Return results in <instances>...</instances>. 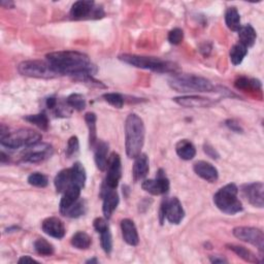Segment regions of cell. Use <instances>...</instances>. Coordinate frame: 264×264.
Wrapping results in <instances>:
<instances>
[{"instance_id":"41","label":"cell","mask_w":264,"mask_h":264,"mask_svg":"<svg viewBox=\"0 0 264 264\" xmlns=\"http://www.w3.org/2000/svg\"><path fill=\"white\" fill-rule=\"evenodd\" d=\"M184 39V31L181 28H175L169 33V41L172 44H180Z\"/></svg>"},{"instance_id":"8","label":"cell","mask_w":264,"mask_h":264,"mask_svg":"<svg viewBox=\"0 0 264 264\" xmlns=\"http://www.w3.org/2000/svg\"><path fill=\"white\" fill-rule=\"evenodd\" d=\"M159 217L161 224H163L165 219L170 223L176 225L180 224L183 221L185 217V210L178 197H172L170 199H164L162 201Z\"/></svg>"},{"instance_id":"27","label":"cell","mask_w":264,"mask_h":264,"mask_svg":"<svg viewBox=\"0 0 264 264\" xmlns=\"http://www.w3.org/2000/svg\"><path fill=\"white\" fill-rule=\"evenodd\" d=\"M226 247L232 251L233 253H235L239 258H242L243 260L249 262V263H260L261 260L258 259V257L250 250H248L247 248L243 247V246H237V245H233V244H229L226 245Z\"/></svg>"},{"instance_id":"48","label":"cell","mask_w":264,"mask_h":264,"mask_svg":"<svg viewBox=\"0 0 264 264\" xmlns=\"http://www.w3.org/2000/svg\"><path fill=\"white\" fill-rule=\"evenodd\" d=\"M19 263H38V261L37 260H35V259H33V258H31L30 256H22L20 259H19V261H18Z\"/></svg>"},{"instance_id":"15","label":"cell","mask_w":264,"mask_h":264,"mask_svg":"<svg viewBox=\"0 0 264 264\" xmlns=\"http://www.w3.org/2000/svg\"><path fill=\"white\" fill-rule=\"evenodd\" d=\"M174 101L181 107L190 108V109H204L210 108L216 103L214 100L206 97L195 96V95H185L174 98Z\"/></svg>"},{"instance_id":"13","label":"cell","mask_w":264,"mask_h":264,"mask_svg":"<svg viewBox=\"0 0 264 264\" xmlns=\"http://www.w3.org/2000/svg\"><path fill=\"white\" fill-rule=\"evenodd\" d=\"M170 180L165 175V172L160 169L157 172L156 178L153 180H145L141 183V188L152 195H162L170 191Z\"/></svg>"},{"instance_id":"31","label":"cell","mask_w":264,"mask_h":264,"mask_svg":"<svg viewBox=\"0 0 264 264\" xmlns=\"http://www.w3.org/2000/svg\"><path fill=\"white\" fill-rule=\"evenodd\" d=\"M247 55H248V47H246L241 42L235 43L231 47L230 53H229L230 61L233 65H239Z\"/></svg>"},{"instance_id":"34","label":"cell","mask_w":264,"mask_h":264,"mask_svg":"<svg viewBox=\"0 0 264 264\" xmlns=\"http://www.w3.org/2000/svg\"><path fill=\"white\" fill-rule=\"evenodd\" d=\"M24 120L33 124L34 126L38 127L41 130H47L49 128V118L44 113L25 116Z\"/></svg>"},{"instance_id":"38","label":"cell","mask_w":264,"mask_h":264,"mask_svg":"<svg viewBox=\"0 0 264 264\" xmlns=\"http://www.w3.org/2000/svg\"><path fill=\"white\" fill-rule=\"evenodd\" d=\"M29 185L37 188H44L49 184L47 177L41 173H32L27 179Z\"/></svg>"},{"instance_id":"23","label":"cell","mask_w":264,"mask_h":264,"mask_svg":"<svg viewBox=\"0 0 264 264\" xmlns=\"http://www.w3.org/2000/svg\"><path fill=\"white\" fill-rule=\"evenodd\" d=\"M176 152L183 160H192L196 155L195 146L188 139H181L176 145Z\"/></svg>"},{"instance_id":"44","label":"cell","mask_w":264,"mask_h":264,"mask_svg":"<svg viewBox=\"0 0 264 264\" xmlns=\"http://www.w3.org/2000/svg\"><path fill=\"white\" fill-rule=\"evenodd\" d=\"M225 125L230 129L232 130L233 132H236V133H243L244 132V129L242 128V126L239 125V123H237L235 120H227L225 122Z\"/></svg>"},{"instance_id":"17","label":"cell","mask_w":264,"mask_h":264,"mask_svg":"<svg viewBox=\"0 0 264 264\" xmlns=\"http://www.w3.org/2000/svg\"><path fill=\"white\" fill-rule=\"evenodd\" d=\"M42 231L51 237L61 239L65 235L64 223L57 217H50L42 221L41 223Z\"/></svg>"},{"instance_id":"39","label":"cell","mask_w":264,"mask_h":264,"mask_svg":"<svg viewBox=\"0 0 264 264\" xmlns=\"http://www.w3.org/2000/svg\"><path fill=\"white\" fill-rule=\"evenodd\" d=\"M102 98L116 109H122L124 105V98L119 93H105Z\"/></svg>"},{"instance_id":"10","label":"cell","mask_w":264,"mask_h":264,"mask_svg":"<svg viewBox=\"0 0 264 264\" xmlns=\"http://www.w3.org/2000/svg\"><path fill=\"white\" fill-rule=\"evenodd\" d=\"M69 16L73 20L101 19L104 16L103 9L96 8L95 3L91 0H80L71 6Z\"/></svg>"},{"instance_id":"28","label":"cell","mask_w":264,"mask_h":264,"mask_svg":"<svg viewBox=\"0 0 264 264\" xmlns=\"http://www.w3.org/2000/svg\"><path fill=\"white\" fill-rule=\"evenodd\" d=\"M87 180L86 170L82 163L76 162L71 167V185L84 188Z\"/></svg>"},{"instance_id":"14","label":"cell","mask_w":264,"mask_h":264,"mask_svg":"<svg viewBox=\"0 0 264 264\" xmlns=\"http://www.w3.org/2000/svg\"><path fill=\"white\" fill-rule=\"evenodd\" d=\"M243 196L249 201L250 204H252L255 207L262 208L264 205V185L261 182L251 183V184H245L241 187V190Z\"/></svg>"},{"instance_id":"7","label":"cell","mask_w":264,"mask_h":264,"mask_svg":"<svg viewBox=\"0 0 264 264\" xmlns=\"http://www.w3.org/2000/svg\"><path fill=\"white\" fill-rule=\"evenodd\" d=\"M18 71L25 77L36 79H53L59 75L53 66L45 60H27L23 61L18 66Z\"/></svg>"},{"instance_id":"51","label":"cell","mask_w":264,"mask_h":264,"mask_svg":"<svg viewBox=\"0 0 264 264\" xmlns=\"http://www.w3.org/2000/svg\"><path fill=\"white\" fill-rule=\"evenodd\" d=\"M87 263H98V260L96 258H93V259H90L87 261Z\"/></svg>"},{"instance_id":"21","label":"cell","mask_w":264,"mask_h":264,"mask_svg":"<svg viewBox=\"0 0 264 264\" xmlns=\"http://www.w3.org/2000/svg\"><path fill=\"white\" fill-rule=\"evenodd\" d=\"M121 231L123 239L129 246L135 247L139 243V236L134 222L130 219H123L121 221Z\"/></svg>"},{"instance_id":"35","label":"cell","mask_w":264,"mask_h":264,"mask_svg":"<svg viewBox=\"0 0 264 264\" xmlns=\"http://www.w3.org/2000/svg\"><path fill=\"white\" fill-rule=\"evenodd\" d=\"M66 103L69 108L78 112H82L86 108V99L82 94H79V93L70 94L66 98Z\"/></svg>"},{"instance_id":"25","label":"cell","mask_w":264,"mask_h":264,"mask_svg":"<svg viewBox=\"0 0 264 264\" xmlns=\"http://www.w3.org/2000/svg\"><path fill=\"white\" fill-rule=\"evenodd\" d=\"M54 185L58 193H63L71 185V167L59 172L54 179Z\"/></svg>"},{"instance_id":"40","label":"cell","mask_w":264,"mask_h":264,"mask_svg":"<svg viewBox=\"0 0 264 264\" xmlns=\"http://www.w3.org/2000/svg\"><path fill=\"white\" fill-rule=\"evenodd\" d=\"M79 150H80L79 138L77 136H71L67 141V146H66V150H65L66 157L71 158V157L76 156L79 153Z\"/></svg>"},{"instance_id":"47","label":"cell","mask_w":264,"mask_h":264,"mask_svg":"<svg viewBox=\"0 0 264 264\" xmlns=\"http://www.w3.org/2000/svg\"><path fill=\"white\" fill-rule=\"evenodd\" d=\"M209 261L212 262V263H227L228 261L225 259V258H223V257H220V256H210L209 257Z\"/></svg>"},{"instance_id":"9","label":"cell","mask_w":264,"mask_h":264,"mask_svg":"<svg viewBox=\"0 0 264 264\" xmlns=\"http://www.w3.org/2000/svg\"><path fill=\"white\" fill-rule=\"evenodd\" d=\"M54 149L49 143L37 142L27 148L21 153V160L25 163H40L52 157Z\"/></svg>"},{"instance_id":"43","label":"cell","mask_w":264,"mask_h":264,"mask_svg":"<svg viewBox=\"0 0 264 264\" xmlns=\"http://www.w3.org/2000/svg\"><path fill=\"white\" fill-rule=\"evenodd\" d=\"M203 151L208 157L212 158V159H218L219 158V153L216 151V149L213 146H210L209 143H204Z\"/></svg>"},{"instance_id":"18","label":"cell","mask_w":264,"mask_h":264,"mask_svg":"<svg viewBox=\"0 0 264 264\" xmlns=\"http://www.w3.org/2000/svg\"><path fill=\"white\" fill-rule=\"evenodd\" d=\"M193 171L198 177L208 183H215L219 178L218 170L212 163L206 161H197L193 165Z\"/></svg>"},{"instance_id":"2","label":"cell","mask_w":264,"mask_h":264,"mask_svg":"<svg viewBox=\"0 0 264 264\" xmlns=\"http://www.w3.org/2000/svg\"><path fill=\"white\" fill-rule=\"evenodd\" d=\"M146 129L143 121L136 114H130L125 121V149L131 159L141 154L145 143Z\"/></svg>"},{"instance_id":"20","label":"cell","mask_w":264,"mask_h":264,"mask_svg":"<svg viewBox=\"0 0 264 264\" xmlns=\"http://www.w3.org/2000/svg\"><path fill=\"white\" fill-rule=\"evenodd\" d=\"M150 171V162H149V157L147 154H139L135 159L134 164L132 169V177L134 182H139L143 180Z\"/></svg>"},{"instance_id":"16","label":"cell","mask_w":264,"mask_h":264,"mask_svg":"<svg viewBox=\"0 0 264 264\" xmlns=\"http://www.w3.org/2000/svg\"><path fill=\"white\" fill-rule=\"evenodd\" d=\"M100 196L103 200L102 203V213L105 219H110L119 204V195L116 190L101 189Z\"/></svg>"},{"instance_id":"6","label":"cell","mask_w":264,"mask_h":264,"mask_svg":"<svg viewBox=\"0 0 264 264\" xmlns=\"http://www.w3.org/2000/svg\"><path fill=\"white\" fill-rule=\"evenodd\" d=\"M42 135L30 128H22L15 132H9L6 136L0 138L2 145L8 149L27 148L41 141Z\"/></svg>"},{"instance_id":"24","label":"cell","mask_w":264,"mask_h":264,"mask_svg":"<svg viewBox=\"0 0 264 264\" xmlns=\"http://www.w3.org/2000/svg\"><path fill=\"white\" fill-rule=\"evenodd\" d=\"M237 32H238V38H239L238 42L244 44L246 47H251L255 44L257 33L252 25L248 24L245 26H241Z\"/></svg>"},{"instance_id":"36","label":"cell","mask_w":264,"mask_h":264,"mask_svg":"<svg viewBox=\"0 0 264 264\" xmlns=\"http://www.w3.org/2000/svg\"><path fill=\"white\" fill-rule=\"evenodd\" d=\"M34 250L41 256H51L54 254V247L45 238H37L34 242Z\"/></svg>"},{"instance_id":"19","label":"cell","mask_w":264,"mask_h":264,"mask_svg":"<svg viewBox=\"0 0 264 264\" xmlns=\"http://www.w3.org/2000/svg\"><path fill=\"white\" fill-rule=\"evenodd\" d=\"M93 150L94 160L97 169L100 172H104L107 170L109 162V145L103 140H98Z\"/></svg>"},{"instance_id":"45","label":"cell","mask_w":264,"mask_h":264,"mask_svg":"<svg viewBox=\"0 0 264 264\" xmlns=\"http://www.w3.org/2000/svg\"><path fill=\"white\" fill-rule=\"evenodd\" d=\"M58 104H59V102H58L57 98H55V97H49L45 100V107L51 111H55L58 107Z\"/></svg>"},{"instance_id":"26","label":"cell","mask_w":264,"mask_h":264,"mask_svg":"<svg viewBox=\"0 0 264 264\" xmlns=\"http://www.w3.org/2000/svg\"><path fill=\"white\" fill-rule=\"evenodd\" d=\"M97 117L94 113H87L85 115V122L89 130V146L90 149H94L98 139H97V126H96Z\"/></svg>"},{"instance_id":"50","label":"cell","mask_w":264,"mask_h":264,"mask_svg":"<svg viewBox=\"0 0 264 264\" xmlns=\"http://www.w3.org/2000/svg\"><path fill=\"white\" fill-rule=\"evenodd\" d=\"M2 6L6 9H12L14 8V3H11V2H3L2 3Z\"/></svg>"},{"instance_id":"5","label":"cell","mask_w":264,"mask_h":264,"mask_svg":"<svg viewBox=\"0 0 264 264\" xmlns=\"http://www.w3.org/2000/svg\"><path fill=\"white\" fill-rule=\"evenodd\" d=\"M214 202L222 213L235 215L243 210V203L238 199V188L230 183L220 188L214 195Z\"/></svg>"},{"instance_id":"33","label":"cell","mask_w":264,"mask_h":264,"mask_svg":"<svg viewBox=\"0 0 264 264\" xmlns=\"http://www.w3.org/2000/svg\"><path fill=\"white\" fill-rule=\"evenodd\" d=\"M70 243L76 249L87 250L92 244V238L88 233L84 231H78L73 235Z\"/></svg>"},{"instance_id":"30","label":"cell","mask_w":264,"mask_h":264,"mask_svg":"<svg viewBox=\"0 0 264 264\" xmlns=\"http://www.w3.org/2000/svg\"><path fill=\"white\" fill-rule=\"evenodd\" d=\"M225 23L232 31H238L241 28V16L236 8H228L225 12Z\"/></svg>"},{"instance_id":"32","label":"cell","mask_w":264,"mask_h":264,"mask_svg":"<svg viewBox=\"0 0 264 264\" xmlns=\"http://www.w3.org/2000/svg\"><path fill=\"white\" fill-rule=\"evenodd\" d=\"M234 86L238 90L243 91H257L261 90V83L255 79H248L246 77H239L235 80Z\"/></svg>"},{"instance_id":"42","label":"cell","mask_w":264,"mask_h":264,"mask_svg":"<svg viewBox=\"0 0 264 264\" xmlns=\"http://www.w3.org/2000/svg\"><path fill=\"white\" fill-rule=\"evenodd\" d=\"M93 226H94V228H95V230L99 233L100 231H102V230H104V229H107V228H109L110 226H109V223H108V221H107V219L105 218H96L95 220H94V222H93Z\"/></svg>"},{"instance_id":"1","label":"cell","mask_w":264,"mask_h":264,"mask_svg":"<svg viewBox=\"0 0 264 264\" xmlns=\"http://www.w3.org/2000/svg\"><path fill=\"white\" fill-rule=\"evenodd\" d=\"M46 61L60 76H69L80 81L87 76L97 73V67L84 53L78 51H58L45 56Z\"/></svg>"},{"instance_id":"37","label":"cell","mask_w":264,"mask_h":264,"mask_svg":"<svg viewBox=\"0 0 264 264\" xmlns=\"http://www.w3.org/2000/svg\"><path fill=\"white\" fill-rule=\"evenodd\" d=\"M99 233H100V244H101L102 250L107 254H111L113 251V236H112L110 227L100 231Z\"/></svg>"},{"instance_id":"3","label":"cell","mask_w":264,"mask_h":264,"mask_svg":"<svg viewBox=\"0 0 264 264\" xmlns=\"http://www.w3.org/2000/svg\"><path fill=\"white\" fill-rule=\"evenodd\" d=\"M172 89L181 93H204L213 92L216 88L209 80L196 75L180 74L175 75L169 81Z\"/></svg>"},{"instance_id":"46","label":"cell","mask_w":264,"mask_h":264,"mask_svg":"<svg viewBox=\"0 0 264 264\" xmlns=\"http://www.w3.org/2000/svg\"><path fill=\"white\" fill-rule=\"evenodd\" d=\"M199 51H200V53H201L203 56H207L209 53H210V51H212V45H210L207 42H204L203 44L200 45V50Z\"/></svg>"},{"instance_id":"4","label":"cell","mask_w":264,"mask_h":264,"mask_svg":"<svg viewBox=\"0 0 264 264\" xmlns=\"http://www.w3.org/2000/svg\"><path fill=\"white\" fill-rule=\"evenodd\" d=\"M119 59L124 63L132 65L137 68L148 69L159 74H175L179 70L176 63L166 61L157 57L139 56L133 54H123L119 56Z\"/></svg>"},{"instance_id":"22","label":"cell","mask_w":264,"mask_h":264,"mask_svg":"<svg viewBox=\"0 0 264 264\" xmlns=\"http://www.w3.org/2000/svg\"><path fill=\"white\" fill-rule=\"evenodd\" d=\"M81 191H82V188L75 186V185H70L62 193L63 195H62V198H61L60 204H59V209L62 215H64L66 210L80 198Z\"/></svg>"},{"instance_id":"29","label":"cell","mask_w":264,"mask_h":264,"mask_svg":"<svg viewBox=\"0 0 264 264\" xmlns=\"http://www.w3.org/2000/svg\"><path fill=\"white\" fill-rule=\"evenodd\" d=\"M87 212V202L83 198H79L67 210L63 216L71 218V219H77L82 216H84Z\"/></svg>"},{"instance_id":"49","label":"cell","mask_w":264,"mask_h":264,"mask_svg":"<svg viewBox=\"0 0 264 264\" xmlns=\"http://www.w3.org/2000/svg\"><path fill=\"white\" fill-rule=\"evenodd\" d=\"M10 159H9V156L3 151L2 152V157H0V162H2V164H6L7 162H9Z\"/></svg>"},{"instance_id":"11","label":"cell","mask_w":264,"mask_h":264,"mask_svg":"<svg viewBox=\"0 0 264 264\" xmlns=\"http://www.w3.org/2000/svg\"><path fill=\"white\" fill-rule=\"evenodd\" d=\"M107 177L104 179L101 189L116 190L122 177V162L121 157L118 153H112L109 157L107 166Z\"/></svg>"},{"instance_id":"12","label":"cell","mask_w":264,"mask_h":264,"mask_svg":"<svg viewBox=\"0 0 264 264\" xmlns=\"http://www.w3.org/2000/svg\"><path fill=\"white\" fill-rule=\"evenodd\" d=\"M232 233L237 239L251 244L252 246L256 247L260 251V253H263L264 234L262 230L250 226H238L233 229Z\"/></svg>"}]
</instances>
